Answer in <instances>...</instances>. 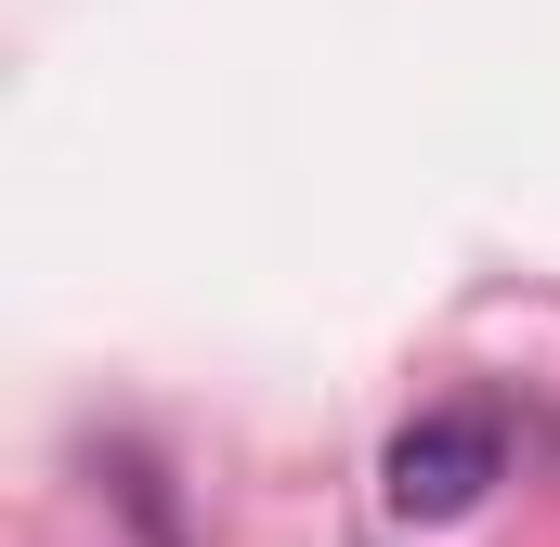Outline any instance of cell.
<instances>
[{"mask_svg":"<svg viewBox=\"0 0 560 547\" xmlns=\"http://www.w3.org/2000/svg\"><path fill=\"white\" fill-rule=\"evenodd\" d=\"M495 469H509V430L482 405H443V417H405V430H392L378 496H392V522H469V509L495 496Z\"/></svg>","mask_w":560,"mask_h":547,"instance_id":"cell-1","label":"cell"}]
</instances>
